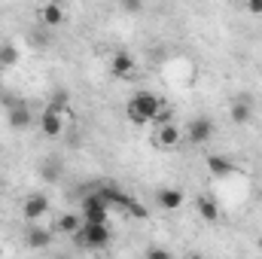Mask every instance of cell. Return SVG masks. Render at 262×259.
<instances>
[{"instance_id": "cell-1", "label": "cell", "mask_w": 262, "mask_h": 259, "mask_svg": "<svg viewBox=\"0 0 262 259\" xmlns=\"http://www.w3.org/2000/svg\"><path fill=\"white\" fill-rule=\"evenodd\" d=\"M165 107V101L152 92H134L128 101V119L134 125H152L156 113Z\"/></svg>"}, {"instance_id": "cell-2", "label": "cell", "mask_w": 262, "mask_h": 259, "mask_svg": "<svg viewBox=\"0 0 262 259\" xmlns=\"http://www.w3.org/2000/svg\"><path fill=\"white\" fill-rule=\"evenodd\" d=\"M113 232H110V223H92V220H82V226L73 232V241L76 247H85V250H104L110 244Z\"/></svg>"}, {"instance_id": "cell-3", "label": "cell", "mask_w": 262, "mask_h": 259, "mask_svg": "<svg viewBox=\"0 0 262 259\" xmlns=\"http://www.w3.org/2000/svg\"><path fill=\"white\" fill-rule=\"evenodd\" d=\"M110 201L101 195V189H92V192L82 195V207H79V213H82V220H92V223H110Z\"/></svg>"}, {"instance_id": "cell-4", "label": "cell", "mask_w": 262, "mask_h": 259, "mask_svg": "<svg viewBox=\"0 0 262 259\" xmlns=\"http://www.w3.org/2000/svg\"><path fill=\"white\" fill-rule=\"evenodd\" d=\"M40 131L43 137H58L64 131V104L52 101L43 113H40Z\"/></svg>"}, {"instance_id": "cell-5", "label": "cell", "mask_w": 262, "mask_h": 259, "mask_svg": "<svg viewBox=\"0 0 262 259\" xmlns=\"http://www.w3.org/2000/svg\"><path fill=\"white\" fill-rule=\"evenodd\" d=\"M210 137H213V119H207V116L189 119V125L183 128V140L192 143V146H204Z\"/></svg>"}, {"instance_id": "cell-6", "label": "cell", "mask_w": 262, "mask_h": 259, "mask_svg": "<svg viewBox=\"0 0 262 259\" xmlns=\"http://www.w3.org/2000/svg\"><path fill=\"white\" fill-rule=\"evenodd\" d=\"M152 143L162 146V149H177L183 143V131H180V125H174V122H162V125H156Z\"/></svg>"}, {"instance_id": "cell-7", "label": "cell", "mask_w": 262, "mask_h": 259, "mask_svg": "<svg viewBox=\"0 0 262 259\" xmlns=\"http://www.w3.org/2000/svg\"><path fill=\"white\" fill-rule=\"evenodd\" d=\"M46 210H49V198L43 192H34L25 198V204H21V213H25V220H40V217H46Z\"/></svg>"}, {"instance_id": "cell-8", "label": "cell", "mask_w": 262, "mask_h": 259, "mask_svg": "<svg viewBox=\"0 0 262 259\" xmlns=\"http://www.w3.org/2000/svg\"><path fill=\"white\" fill-rule=\"evenodd\" d=\"M110 73L113 76H119V79H128L131 73H134V55L125 52V49H119V52H113L110 55Z\"/></svg>"}, {"instance_id": "cell-9", "label": "cell", "mask_w": 262, "mask_h": 259, "mask_svg": "<svg viewBox=\"0 0 262 259\" xmlns=\"http://www.w3.org/2000/svg\"><path fill=\"white\" fill-rule=\"evenodd\" d=\"M6 122H9V128L12 131H25V128H31L34 113H31L25 104H12V107L6 110Z\"/></svg>"}, {"instance_id": "cell-10", "label": "cell", "mask_w": 262, "mask_h": 259, "mask_svg": "<svg viewBox=\"0 0 262 259\" xmlns=\"http://www.w3.org/2000/svg\"><path fill=\"white\" fill-rule=\"evenodd\" d=\"M64 6L58 3V0H49V3H43L40 6V21L46 25V28H58V25H64Z\"/></svg>"}, {"instance_id": "cell-11", "label": "cell", "mask_w": 262, "mask_h": 259, "mask_svg": "<svg viewBox=\"0 0 262 259\" xmlns=\"http://www.w3.org/2000/svg\"><path fill=\"white\" fill-rule=\"evenodd\" d=\"M159 207L162 210H180L183 207V192L177 186H162L159 189Z\"/></svg>"}, {"instance_id": "cell-12", "label": "cell", "mask_w": 262, "mask_h": 259, "mask_svg": "<svg viewBox=\"0 0 262 259\" xmlns=\"http://www.w3.org/2000/svg\"><path fill=\"white\" fill-rule=\"evenodd\" d=\"M229 116H232V122H238V125H247V122L253 119V104H250L247 98H238V101H232V107H229Z\"/></svg>"}, {"instance_id": "cell-13", "label": "cell", "mask_w": 262, "mask_h": 259, "mask_svg": "<svg viewBox=\"0 0 262 259\" xmlns=\"http://www.w3.org/2000/svg\"><path fill=\"white\" fill-rule=\"evenodd\" d=\"M204 165H207L210 177H229V174H235V162L226 159V156H207Z\"/></svg>"}, {"instance_id": "cell-14", "label": "cell", "mask_w": 262, "mask_h": 259, "mask_svg": "<svg viewBox=\"0 0 262 259\" xmlns=\"http://www.w3.org/2000/svg\"><path fill=\"white\" fill-rule=\"evenodd\" d=\"M25 241H28V247L43 250V247H49V244H52V235H49L46 229H40V226H31V229H28V235H25Z\"/></svg>"}, {"instance_id": "cell-15", "label": "cell", "mask_w": 262, "mask_h": 259, "mask_svg": "<svg viewBox=\"0 0 262 259\" xmlns=\"http://www.w3.org/2000/svg\"><path fill=\"white\" fill-rule=\"evenodd\" d=\"M198 217L201 220H207V223H216L220 220V204L213 201V198H198Z\"/></svg>"}, {"instance_id": "cell-16", "label": "cell", "mask_w": 262, "mask_h": 259, "mask_svg": "<svg viewBox=\"0 0 262 259\" xmlns=\"http://www.w3.org/2000/svg\"><path fill=\"white\" fill-rule=\"evenodd\" d=\"M15 64H18V49H15V43L3 40L0 43V67L9 70V67H15Z\"/></svg>"}, {"instance_id": "cell-17", "label": "cell", "mask_w": 262, "mask_h": 259, "mask_svg": "<svg viewBox=\"0 0 262 259\" xmlns=\"http://www.w3.org/2000/svg\"><path fill=\"white\" fill-rule=\"evenodd\" d=\"M79 226H82V213H64L58 220V232H64V235H73Z\"/></svg>"}, {"instance_id": "cell-18", "label": "cell", "mask_w": 262, "mask_h": 259, "mask_svg": "<svg viewBox=\"0 0 262 259\" xmlns=\"http://www.w3.org/2000/svg\"><path fill=\"white\" fill-rule=\"evenodd\" d=\"M58 177H61V165L49 159V162L43 165V180H58Z\"/></svg>"}, {"instance_id": "cell-19", "label": "cell", "mask_w": 262, "mask_h": 259, "mask_svg": "<svg viewBox=\"0 0 262 259\" xmlns=\"http://www.w3.org/2000/svg\"><path fill=\"white\" fill-rule=\"evenodd\" d=\"M119 6L131 12V15H137V12H143V0H119Z\"/></svg>"}, {"instance_id": "cell-20", "label": "cell", "mask_w": 262, "mask_h": 259, "mask_svg": "<svg viewBox=\"0 0 262 259\" xmlns=\"http://www.w3.org/2000/svg\"><path fill=\"white\" fill-rule=\"evenodd\" d=\"M247 12L250 15H262V0H247Z\"/></svg>"}, {"instance_id": "cell-21", "label": "cell", "mask_w": 262, "mask_h": 259, "mask_svg": "<svg viewBox=\"0 0 262 259\" xmlns=\"http://www.w3.org/2000/svg\"><path fill=\"white\" fill-rule=\"evenodd\" d=\"M146 253H149V256H159V259L171 256V253H168V250H162V247H152V250H146Z\"/></svg>"}]
</instances>
